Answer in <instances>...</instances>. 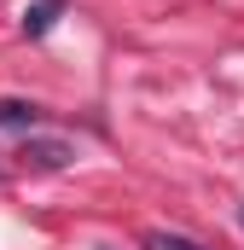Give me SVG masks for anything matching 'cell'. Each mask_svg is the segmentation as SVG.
<instances>
[{
    "label": "cell",
    "instance_id": "3957f363",
    "mask_svg": "<svg viewBox=\"0 0 244 250\" xmlns=\"http://www.w3.org/2000/svg\"><path fill=\"white\" fill-rule=\"evenodd\" d=\"M59 12H64V0H35V6L23 12V35H47V29L59 23Z\"/></svg>",
    "mask_w": 244,
    "mask_h": 250
},
{
    "label": "cell",
    "instance_id": "277c9868",
    "mask_svg": "<svg viewBox=\"0 0 244 250\" xmlns=\"http://www.w3.org/2000/svg\"><path fill=\"white\" fill-rule=\"evenodd\" d=\"M145 250H203V245L186 239V233H163V227H157V233H145Z\"/></svg>",
    "mask_w": 244,
    "mask_h": 250
},
{
    "label": "cell",
    "instance_id": "7a4b0ae2",
    "mask_svg": "<svg viewBox=\"0 0 244 250\" xmlns=\"http://www.w3.org/2000/svg\"><path fill=\"white\" fill-rule=\"evenodd\" d=\"M23 157H29L35 169H64V163H70V146H64V140H35V146H23Z\"/></svg>",
    "mask_w": 244,
    "mask_h": 250
},
{
    "label": "cell",
    "instance_id": "6da1fadb",
    "mask_svg": "<svg viewBox=\"0 0 244 250\" xmlns=\"http://www.w3.org/2000/svg\"><path fill=\"white\" fill-rule=\"evenodd\" d=\"M35 123H41V105H29V99H0V134H29Z\"/></svg>",
    "mask_w": 244,
    "mask_h": 250
}]
</instances>
